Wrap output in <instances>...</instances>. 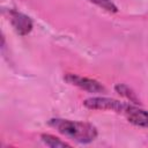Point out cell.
Here are the masks:
<instances>
[{
    "label": "cell",
    "instance_id": "7a4b0ae2",
    "mask_svg": "<svg viewBox=\"0 0 148 148\" xmlns=\"http://www.w3.org/2000/svg\"><path fill=\"white\" fill-rule=\"evenodd\" d=\"M83 105L89 110H102V111H114L121 113L125 111L127 103L120 102L114 98L104 96H94L83 101Z\"/></svg>",
    "mask_w": 148,
    "mask_h": 148
},
{
    "label": "cell",
    "instance_id": "ba28073f",
    "mask_svg": "<svg viewBox=\"0 0 148 148\" xmlns=\"http://www.w3.org/2000/svg\"><path fill=\"white\" fill-rule=\"evenodd\" d=\"M90 2H92L94 5L98 6L99 8L109 12V13H117L118 12V7L114 5V2L112 0H88Z\"/></svg>",
    "mask_w": 148,
    "mask_h": 148
},
{
    "label": "cell",
    "instance_id": "5b68a950",
    "mask_svg": "<svg viewBox=\"0 0 148 148\" xmlns=\"http://www.w3.org/2000/svg\"><path fill=\"white\" fill-rule=\"evenodd\" d=\"M123 114L134 126L148 128V111L138 106L136 104L127 103V106L123 112Z\"/></svg>",
    "mask_w": 148,
    "mask_h": 148
},
{
    "label": "cell",
    "instance_id": "6da1fadb",
    "mask_svg": "<svg viewBox=\"0 0 148 148\" xmlns=\"http://www.w3.org/2000/svg\"><path fill=\"white\" fill-rule=\"evenodd\" d=\"M49 126L71 140L79 143H90L97 138V128L86 121H76L62 118H51L47 121Z\"/></svg>",
    "mask_w": 148,
    "mask_h": 148
},
{
    "label": "cell",
    "instance_id": "52a82bcc",
    "mask_svg": "<svg viewBox=\"0 0 148 148\" xmlns=\"http://www.w3.org/2000/svg\"><path fill=\"white\" fill-rule=\"evenodd\" d=\"M40 140L43 141L44 145H46L47 147L51 148H64V147H71L69 143H67L66 141H62L61 139L52 135V134H42L40 135Z\"/></svg>",
    "mask_w": 148,
    "mask_h": 148
},
{
    "label": "cell",
    "instance_id": "277c9868",
    "mask_svg": "<svg viewBox=\"0 0 148 148\" xmlns=\"http://www.w3.org/2000/svg\"><path fill=\"white\" fill-rule=\"evenodd\" d=\"M9 22L14 28V30L16 31V34H18L20 36L28 35L34 27L32 20L28 15L14 9L9 10Z\"/></svg>",
    "mask_w": 148,
    "mask_h": 148
},
{
    "label": "cell",
    "instance_id": "8992f818",
    "mask_svg": "<svg viewBox=\"0 0 148 148\" xmlns=\"http://www.w3.org/2000/svg\"><path fill=\"white\" fill-rule=\"evenodd\" d=\"M114 90L116 92H118L121 97L126 98L130 103H133V104H140V99L139 97L136 96V94L134 92V90L132 88H130L127 84L125 83H117L114 86Z\"/></svg>",
    "mask_w": 148,
    "mask_h": 148
},
{
    "label": "cell",
    "instance_id": "3957f363",
    "mask_svg": "<svg viewBox=\"0 0 148 148\" xmlns=\"http://www.w3.org/2000/svg\"><path fill=\"white\" fill-rule=\"evenodd\" d=\"M64 80L67 83H69L72 86H75V87H77L82 90H86L90 94H104V92H106V88L99 81H97L95 79H91V77L68 73L64 76Z\"/></svg>",
    "mask_w": 148,
    "mask_h": 148
}]
</instances>
